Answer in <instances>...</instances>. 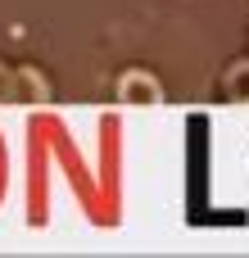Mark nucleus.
<instances>
[{"mask_svg":"<svg viewBox=\"0 0 249 258\" xmlns=\"http://www.w3.org/2000/svg\"><path fill=\"white\" fill-rule=\"evenodd\" d=\"M0 104H18V73L0 63Z\"/></svg>","mask_w":249,"mask_h":258,"instance_id":"obj_3","label":"nucleus"},{"mask_svg":"<svg viewBox=\"0 0 249 258\" xmlns=\"http://www.w3.org/2000/svg\"><path fill=\"white\" fill-rule=\"evenodd\" d=\"M222 91H227V100H231V104H249V59H236V63L227 68Z\"/></svg>","mask_w":249,"mask_h":258,"instance_id":"obj_2","label":"nucleus"},{"mask_svg":"<svg viewBox=\"0 0 249 258\" xmlns=\"http://www.w3.org/2000/svg\"><path fill=\"white\" fill-rule=\"evenodd\" d=\"M118 104H127V109H159L163 104V86L150 73L132 68V73L118 77Z\"/></svg>","mask_w":249,"mask_h":258,"instance_id":"obj_1","label":"nucleus"}]
</instances>
